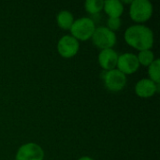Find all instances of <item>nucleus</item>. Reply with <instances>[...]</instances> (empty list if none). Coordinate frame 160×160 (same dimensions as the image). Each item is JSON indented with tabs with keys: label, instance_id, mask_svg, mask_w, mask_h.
Segmentation results:
<instances>
[{
	"label": "nucleus",
	"instance_id": "obj_5",
	"mask_svg": "<svg viewBox=\"0 0 160 160\" xmlns=\"http://www.w3.org/2000/svg\"><path fill=\"white\" fill-rule=\"evenodd\" d=\"M80 49L79 41L70 35L62 37L57 43V51L64 58H71L75 56Z\"/></svg>",
	"mask_w": 160,
	"mask_h": 160
},
{
	"label": "nucleus",
	"instance_id": "obj_4",
	"mask_svg": "<svg viewBox=\"0 0 160 160\" xmlns=\"http://www.w3.org/2000/svg\"><path fill=\"white\" fill-rule=\"evenodd\" d=\"M91 38L93 40L94 45H96V47H98V49H101V51L112 49V47L116 43L115 33L108 29L106 26H100L96 28Z\"/></svg>",
	"mask_w": 160,
	"mask_h": 160
},
{
	"label": "nucleus",
	"instance_id": "obj_3",
	"mask_svg": "<svg viewBox=\"0 0 160 160\" xmlns=\"http://www.w3.org/2000/svg\"><path fill=\"white\" fill-rule=\"evenodd\" d=\"M153 14V5L148 0H134L130 4L129 15L136 22H145Z\"/></svg>",
	"mask_w": 160,
	"mask_h": 160
},
{
	"label": "nucleus",
	"instance_id": "obj_15",
	"mask_svg": "<svg viewBox=\"0 0 160 160\" xmlns=\"http://www.w3.org/2000/svg\"><path fill=\"white\" fill-rule=\"evenodd\" d=\"M137 57H138L139 64L144 67H149L155 61V55L151 50L141 51L137 55Z\"/></svg>",
	"mask_w": 160,
	"mask_h": 160
},
{
	"label": "nucleus",
	"instance_id": "obj_17",
	"mask_svg": "<svg viewBox=\"0 0 160 160\" xmlns=\"http://www.w3.org/2000/svg\"><path fill=\"white\" fill-rule=\"evenodd\" d=\"M78 160H94V159H93V158H89V157H82V158H79Z\"/></svg>",
	"mask_w": 160,
	"mask_h": 160
},
{
	"label": "nucleus",
	"instance_id": "obj_13",
	"mask_svg": "<svg viewBox=\"0 0 160 160\" xmlns=\"http://www.w3.org/2000/svg\"><path fill=\"white\" fill-rule=\"evenodd\" d=\"M148 74L150 80L156 83H160V60L155 59V61L148 67Z\"/></svg>",
	"mask_w": 160,
	"mask_h": 160
},
{
	"label": "nucleus",
	"instance_id": "obj_14",
	"mask_svg": "<svg viewBox=\"0 0 160 160\" xmlns=\"http://www.w3.org/2000/svg\"><path fill=\"white\" fill-rule=\"evenodd\" d=\"M103 5L102 0H87L84 3V8L90 14H97L103 9Z\"/></svg>",
	"mask_w": 160,
	"mask_h": 160
},
{
	"label": "nucleus",
	"instance_id": "obj_11",
	"mask_svg": "<svg viewBox=\"0 0 160 160\" xmlns=\"http://www.w3.org/2000/svg\"><path fill=\"white\" fill-rule=\"evenodd\" d=\"M103 9L109 18H120L124 12V6L119 0H107L104 1Z\"/></svg>",
	"mask_w": 160,
	"mask_h": 160
},
{
	"label": "nucleus",
	"instance_id": "obj_10",
	"mask_svg": "<svg viewBox=\"0 0 160 160\" xmlns=\"http://www.w3.org/2000/svg\"><path fill=\"white\" fill-rule=\"evenodd\" d=\"M118 56L119 55L113 49L102 50L98 54V63L104 70L110 71L115 69L117 66Z\"/></svg>",
	"mask_w": 160,
	"mask_h": 160
},
{
	"label": "nucleus",
	"instance_id": "obj_9",
	"mask_svg": "<svg viewBox=\"0 0 160 160\" xmlns=\"http://www.w3.org/2000/svg\"><path fill=\"white\" fill-rule=\"evenodd\" d=\"M159 92V83H156L150 79H142L135 85V93L142 98H148Z\"/></svg>",
	"mask_w": 160,
	"mask_h": 160
},
{
	"label": "nucleus",
	"instance_id": "obj_2",
	"mask_svg": "<svg viewBox=\"0 0 160 160\" xmlns=\"http://www.w3.org/2000/svg\"><path fill=\"white\" fill-rule=\"evenodd\" d=\"M96 28L97 27L92 19L83 17L74 21L72 26L70 27V33L71 36L78 41H85L92 38Z\"/></svg>",
	"mask_w": 160,
	"mask_h": 160
},
{
	"label": "nucleus",
	"instance_id": "obj_1",
	"mask_svg": "<svg viewBox=\"0 0 160 160\" xmlns=\"http://www.w3.org/2000/svg\"><path fill=\"white\" fill-rule=\"evenodd\" d=\"M125 40L129 46L140 52L150 50L154 45V34L149 27L143 24H135L126 30Z\"/></svg>",
	"mask_w": 160,
	"mask_h": 160
},
{
	"label": "nucleus",
	"instance_id": "obj_7",
	"mask_svg": "<svg viewBox=\"0 0 160 160\" xmlns=\"http://www.w3.org/2000/svg\"><path fill=\"white\" fill-rule=\"evenodd\" d=\"M44 152L42 148L34 142H29L22 145L17 154L16 160H43Z\"/></svg>",
	"mask_w": 160,
	"mask_h": 160
},
{
	"label": "nucleus",
	"instance_id": "obj_8",
	"mask_svg": "<svg viewBox=\"0 0 160 160\" xmlns=\"http://www.w3.org/2000/svg\"><path fill=\"white\" fill-rule=\"evenodd\" d=\"M116 68H118L117 69L125 75L135 73L140 68L137 55L130 52H126L119 55Z\"/></svg>",
	"mask_w": 160,
	"mask_h": 160
},
{
	"label": "nucleus",
	"instance_id": "obj_12",
	"mask_svg": "<svg viewBox=\"0 0 160 160\" xmlns=\"http://www.w3.org/2000/svg\"><path fill=\"white\" fill-rule=\"evenodd\" d=\"M56 22L60 28L67 30V29H70V27L72 26L74 22V18L71 12L68 10H62L57 14Z\"/></svg>",
	"mask_w": 160,
	"mask_h": 160
},
{
	"label": "nucleus",
	"instance_id": "obj_6",
	"mask_svg": "<svg viewBox=\"0 0 160 160\" xmlns=\"http://www.w3.org/2000/svg\"><path fill=\"white\" fill-rule=\"evenodd\" d=\"M105 87L112 92L121 91L127 84V77L118 69L106 71L104 76Z\"/></svg>",
	"mask_w": 160,
	"mask_h": 160
},
{
	"label": "nucleus",
	"instance_id": "obj_16",
	"mask_svg": "<svg viewBox=\"0 0 160 160\" xmlns=\"http://www.w3.org/2000/svg\"><path fill=\"white\" fill-rule=\"evenodd\" d=\"M121 26V19L120 18H109L107 22V28L112 32L119 30Z\"/></svg>",
	"mask_w": 160,
	"mask_h": 160
}]
</instances>
